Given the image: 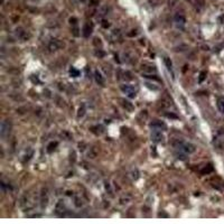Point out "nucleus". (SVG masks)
I'll return each mask as SVG.
<instances>
[{
	"mask_svg": "<svg viewBox=\"0 0 224 224\" xmlns=\"http://www.w3.org/2000/svg\"><path fill=\"white\" fill-rule=\"evenodd\" d=\"M175 148L183 151L185 154H192L195 151V146L190 144V142H183V141H179L177 144H175Z\"/></svg>",
	"mask_w": 224,
	"mask_h": 224,
	"instance_id": "obj_1",
	"label": "nucleus"
},
{
	"mask_svg": "<svg viewBox=\"0 0 224 224\" xmlns=\"http://www.w3.org/2000/svg\"><path fill=\"white\" fill-rule=\"evenodd\" d=\"M10 129H11L10 122H8L7 120L2 121L1 126H0V136H1L2 139H6V138L9 136V134H10Z\"/></svg>",
	"mask_w": 224,
	"mask_h": 224,
	"instance_id": "obj_2",
	"label": "nucleus"
},
{
	"mask_svg": "<svg viewBox=\"0 0 224 224\" xmlns=\"http://www.w3.org/2000/svg\"><path fill=\"white\" fill-rule=\"evenodd\" d=\"M121 90H122V92H124L126 94L128 95L129 98H134L136 96V89H134V86L129 85V84L121 85Z\"/></svg>",
	"mask_w": 224,
	"mask_h": 224,
	"instance_id": "obj_3",
	"label": "nucleus"
},
{
	"mask_svg": "<svg viewBox=\"0 0 224 224\" xmlns=\"http://www.w3.org/2000/svg\"><path fill=\"white\" fill-rule=\"evenodd\" d=\"M162 139H164V136H162V131L159 129H154L152 132H151V140L157 144V142L162 141Z\"/></svg>",
	"mask_w": 224,
	"mask_h": 224,
	"instance_id": "obj_4",
	"label": "nucleus"
},
{
	"mask_svg": "<svg viewBox=\"0 0 224 224\" xmlns=\"http://www.w3.org/2000/svg\"><path fill=\"white\" fill-rule=\"evenodd\" d=\"M174 20H175V22L177 24V25H180V26H184L185 25V22H186V18H185V16L183 15V14H176L175 15V17H174Z\"/></svg>",
	"mask_w": 224,
	"mask_h": 224,
	"instance_id": "obj_5",
	"label": "nucleus"
},
{
	"mask_svg": "<svg viewBox=\"0 0 224 224\" xmlns=\"http://www.w3.org/2000/svg\"><path fill=\"white\" fill-rule=\"evenodd\" d=\"M92 29H93V25L91 22H86L83 27V36L84 37H89L91 33H92Z\"/></svg>",
	"mask_w": 224,
	"mask_h": 224,
	"instance_id": "obj_6",
	"label": "nucleus"
},
{
	"mask_svg": "<svg viewBox=\"0 0 224 224\" xmlns=\"http://www.w3.org/2000/svg\"><path fill=\"white\" fill-rule=\"evenodd\" d=\"M216 106H218V111L224 114V96H220L216 100Z\"/></svg>",
	"mask_w": 224,
	"mask_h": 224,
	"instance_id": "obj_7",
	"label": "nucleus"
},
{
	"mask_svg": "<svg viewBox=\"0 0 224 224\" xmlns=\"http://www.w3.org/2000/svg\"><path fill=\"white\" fill-rule=\"evenodd\" d=\"M151 128H152V129H159V130H162V129L166 128V126H165V123L162 122V121L155 120L154 122H151Z\"/></svg>",
	"mask_w": 224,
	"mask_h": 224,
	"instance_id": "obj_8",
	"label": "nucleus"
},
{
	"mask_svg": "<svg viewBox=\"0 0 224 224\" xmlns=\"http://www.w3.org/2000/svg\"><path fill=\"white\" fill-rule=\"evenodd\" d=\"M94 76H95V81H96L98 83L100 84V85H104V78H103L102 74H101L99 71H95Z\"/></svg>",
	"mask_w": 224,
	"mask_h": 224,
	"instance_id": "obj_9",
	"label": "nucleus"
},
{
	"mask_svg": "<svg viewBox=\"0 0 224 224\" xmlns=\"http://www.w3.org/2000/svg\"><path fill=\"white\" fill-rule=\"evenodd\" d=\"M16 32H17V36H18L19 38L26 39V38L28 37V36H27V33H26V32H25V30H24L22 28H18Z\"/></svg>",
	"mask_w": 224,
	"mask_h": 224,
	"instance_id": "obj_10",
	"label": "nucleus"
},
{
	"mask_svg": "<svg viewBox=\"0 0 224 224\" xmlns=\"http://www.w3.org/2000/svg\"><path fill=\"white\" fill-rule=\"evenodd\" d=\"M60 47V44H58V42L56 40V39H53L52 42H50V50H56L57 48Z\"/></svg>",
	"mask_w": 224,
	"mask_h": 224,
	"instance_id": "obj_11",
	"label": "nucleus"
},
{
	"mask_svg": "<svg viewBox=\"0 0 224 224\" xmlns=\"http://www.w3.org/2000/svg\"><path fill=\"white\" fill-rule=\"evenodd\" d=\"M194 6H195L196 8H198V9H202L204 5H205V1L204 0H194Z\"/></svg>",
	"mask_w": 224,
	"mask_h": 224,
	"instance_id": "obj_12",
	"label": "nucleus"
},
{
	"mask_svg": "<svg viewBox=\"0 0 224 224\" xmlns=\"http://www.w3.org/2000/svg\"><path fill=\"white\" fill-rule=\"evenodd\" d=\"M122 101V106L126 108V109H128L129 111H132L134 110V106H132V104L129 102V101H126V100H121Z\"/></svg>",
	"mask_w": 224,
	"mask_h": 224,
	"instance_id": "obj_13",
	"label": "nucleus"
},
{
	"mask_svg": "<svg viewBox=\"0 0 224 224\" xmlns=\"http://www.w3.org/2000/svg\"><path fill=\"white\" fill-rule=\"evenodd\" d=\"M164 63H165V65L167 66L168 70L172 71V61H170L168 57H164Z\"/></svg>",
	"mask_w": 224,
	"mask_h": 224,
	"instance_id": "obj_14",
	"label": "nucleus"
},
{
	"mask_svg": "<svg viewBox=\"0 0 224 224\" xmlns=\"http://www.w3.org/2000/svg\"><path fill=\"white\" fill-rule=\"evenodd\" d=\"M70 74L72 75L73 78H78V75H80V72H78V70H75V68H73L72 67V68L70 70Z\"/></svg>",
	"mask_w": 224,
	"mask_h": 224,
	"instance_id": "obj_15",
	"label": "nucleus"
},
{
	"mask_svg": "<svg viewBox=\"0 0 224 224\" xmlns=\"http://www.w3.org/2000/svg\"><path fill=\"white\" fill-rule=\"evenodd\" d=\"M56 146H57V142H52V144L48 146V149H47V151H48V152H52V151L55 149Z\"/></svg>",
	"mask_w": 224,
	"mask_h": 224,
	"instance_id": "obj_16",
	"label": "nucleus"
},
{
	"mask_svg": "<svg viewBox=\"0 0 224 224\" xmlns=\"http://www.w3.org/2000/svg\"><path fill=\"white\" fill-rule=\"evenodd\" d=\"M205 75H206V73H205V72H202V73H201V78H200V82H203V80L205 78Z\"/></svg>",
	"mask_w": 224,
	"mask_h": 224,
	"instance_id": "obj_17",
	"label": "nucleus"
},
{
	"mask_svg": "<svg viewBox=\"0 0 224 224\" xmlns=\"http://www.w3.org/2000/svg\"><path fill=\"white\" fill-rule=\"evenodd\" d=\"M176 1H177V0H169V6H170V7H174L175 4H176Z\"/></svg>",
	"mask_w": 224,
	"mask_h": 224,
	"instance_id": "obj_18",
	"label": "nucleus"
},
{
	"mask_svg": "<svg viewBox=\"0 0 224 224\" xmlns=\"http://www.w3.org/2000/svg\"><path fill=\"white\" fill-rule=\"evenodd\" d=\"M186 1H192V0H186Z\"/></svg>",
	"mask_w": 224,
	"mask_h": 224,
	"instance_id": "obj_19",
	"label": "nucleus"
}]
</instances>
